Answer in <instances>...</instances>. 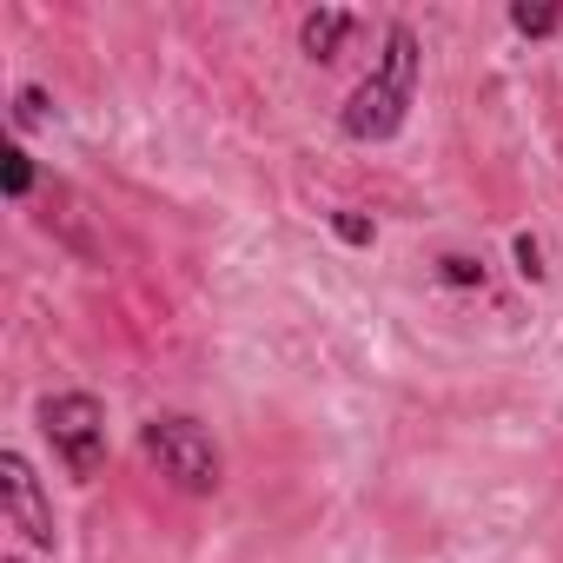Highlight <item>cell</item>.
<instances>
[{
  "label": "cell",
  "mask_w": 563,
  "mask_h": 563,
  "mask_svg": "<svg viewBox=\"0 0 563 563\" xmlns=\"http://www.w3.org/2000/svg\"><path fill=\"white\" fill-rule=\"evenodd\" d=\"M510 27L523 34V41H550V34H563V8L550 0V8H530V0H517L510 8Z\"/></svg>",
  "instance_id": "cell-6"
},
{
  "label": "cell",
  "mask_w": 563,
  "mask_h": 563,
  "mask_svg": "<svg viewBox=\"0 0 563 563\" xmlns=\"http://www.w3.org/2000/svg\"><path fill=\"white\" fill-rule=\"evenodd\" d=\"M418 74H424V47H418V27L411 21H391L385 27V47L372 60V74L358 80V93L345 100L339 113V133L358 140V146H378L405 126L411 100H418Z\"/></svg>",
  "instance_id": "cell-1"
},
{
  "label": "cell",
  "mask_w": 563,
  "mask_h": 563,
  "mask_svg": "<svg viewBox=\"0 0 563 563\" xmlns=\"http://www.w3.org/2000/svg\"><path fill=\"white\" fill-rule=\"evenodd\" d=\"M332 232H339L345 245H372V239H378L372 212H358V206H339V212H332Z\"/></svg>",
  "instance_id": "cell-9"
},
{
  "label": "cell",
  "mask_w": 563,
  "mask_h": 563,
  "mask_svg": "<svg viewBox=\"0 0 563 563\" xmlns=\"http://www.w3.org/2000/svg\"><path fill=\"white\" fill-rule=\"evenodd\" d=\"M41 431H47V444H54V457L67 464L74 484H93L107 471V405L93 391L41 398Z\"/></svg>",
  "instance_id": "cell-3"
},
{
  "label": "cell",
  "mask_w": 563,
  "mask_h": 563,
  "mask_svg": "<svg viewBox=\"0 0 563 563\" xmlns=\"http://www.w3.org/2000/svg\"><path fill=\"white\" fill-rule=\"evenodd\" d=\"M510 252H517V272L537 286V278H543V252H537V239H530V232H517V239H510Z\"/></svg>",
  "instance_id": "cell-11"
},
{
  "label": "cell",
  "mask_w": 563,
  "mask_h": 563,
  "mask_svg": "<svg viewBox=\"0 0 563 563\" xmlns=\"http://www.w3.org/2000/svg\"><path fill=\"white\" fill-rule=\"evenodd\" d=\"M438 278H444V286H484V258H471V252H444V258H438Z\"/></svg>",
  "instance_id": "cell-8"
},
{
  "label": "cell",
  "mask_w": 563,
  "mask_h": 563,
  "mask_svg": "<svg viewBox=\"0 0 563 563\" xmlns=\"http://www.w3.org/2000/svg\"><path fill=\"white\" fill-rule=\"evenodd\" d=\"M0 192H8L14 206L34 192V159H27L21 146H0Z\"/></svg>",
  "instance_id": "cell-7"
},
{
  "label": "cell",
  "mask_w": 563,
  "mask_h": 563,
  "mask_svg": "<svg viewBox=\"0 0 563 563\" xmlns=\"http://www.w3.org/2000/svg\"><path fill=\"white\" fill-rule=\"evenodd\" d=\"M352 27H358V14H345V8H312V14L299 21V47H306V60H319V67H332V60L345 54V41H352Z\"/></svg>",
  "instance_id": "cell-5"
},
{
  "label": "cell",
  "mask_w": 563,
  "mask_h": 563,
  "mask_svg": "<svg viewBox=\"0 0 563 563\" xmlns=\"http://www.w3.org/2000/svg\"><path fill=\"white\" fill-rule=\"evenodd\" d=\"M0 504H8V523L34 550H54V504H47V490L21 451H0Z\"/></svg>",
  "instance_id": "cell-4"
},
{
  "label": "cell",
  "mask_w": 563,
  "mask_h": 563,
  "mask_svg": "<svg viewBox=\"0 0 563 563\" xmlns=\"http://www.w3.org/2000/svg\"><path fill=\"white\" fill-rule=\"evenodd\" d=\"M47 120H54L47 93H41V87H21V93H14V126H47Z\"/></svg>",
  "instance_id": "cell-10"
},
{
  "label": "cell",
  "mask_w": 563,
  "mask_h": 563,
  "mask_svg": "<svg viewBox=\"0 0 563 563\" xmlns=\"http://www.w3.org/2000/svg\"><path fill=\"white\" fill-rule=\"evenodd\" d=\"M140 444H146V457L159 464V477H173L186 497H212V490L225 484V457H219L212 431H206L199 418H186V411H159V418H146Z\"/></svg>",
  "instance_id": "cell-2"
},
{
  "label": "cell",
  "mask_w": 563,
  "mask_h": 563,
  "mask_svg": "<svg viewBox=\"0 0 563 563\" xmlns=\"http://www.w3.org/2000/svg\"><path fill=\"white\" fill-rule=\"evenodd\" d=\"M0 563H27V556H0Z\"/></svg>",
  "instance_id": "cell-12"
}]
</instances>
